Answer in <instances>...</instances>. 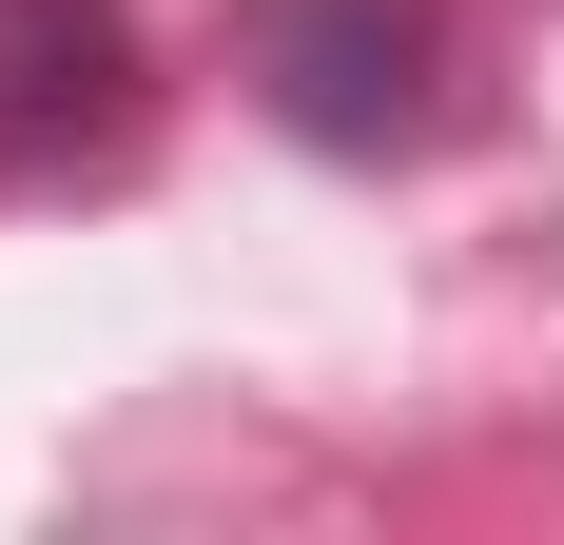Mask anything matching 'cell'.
I'll return each mask as SVG.
<instances>
[{"mask_svg": "<svg viewBox=\"0 0 564 545\" xmlns=\"http://www.w3.org/2000/svg\"><path fill=\"white\" fill-rule=\"evenodd\" d=\"M409 40H429L409 0H292L273 20V98L312 117V137H390L409 117Z\"/></svg>", "mask_w": 564, "mask_h": 545, "instance_id": "6da1fadb", "label": "cell"}]
</instances>
